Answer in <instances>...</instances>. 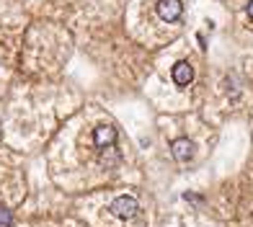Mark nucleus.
Returning <instances> with one entry per match:
<instances>
[{
    "label": "nucleus",
    "mask_w": 253,
    "mask_h": 227,
    "mask_svg": "<svg viewBox=\"0 0 253 227\" xmlns=\"http://www.w3.org/2000/svg\"><path fill=\"white\" fill-rule=\"evenodd\" d=\"M183 13V3L181 0H160L158 3V16L163 21H178Z\"/></svg>",
    "instance_id": "obj_1"
},
{
    "label": "nucleus",
    "mask_w": 253,
    "mask_h": 227,
    "mask_svg": "<svg viewBox=\"0 0 253 227\" xmlns=\"http://www.w3.org/2000/svg\"><path fill=\"white\" fill-rule=\"evenodd\" d=\"M191 77H194V70H191L189 62H178V65L173 67V83H176V85H189Z\"/></svg>",
    "instance_id": "obj_2"
},
{
    "label": "nucleus",
    "mask_w": 253,
    "mask_h": 227,
    "mask_svg": "<svg viewBox=\"0 0 253 227\" xmlns=\"http://www.w3.org/2000/svg\"><path fill=\"white\" fill-rule=\"evenodd\" d=\"M114 140H117V129L109 127V124L98 127V129H96V134H93V142H96L98 147H106V145H111Z\"/></svg>",
    "instance_id": "obj_3"
},
{
    "label": "nucleus",
    "mask_w": 253,
    "mask_h": 227,
    "mask_svg": "<svg viewBox=\"0 0 253 227\" xmlns=\"http://www.w3.org/2000/svg\"><path fill=\"white\" fill-rule=\"evenodd\" d=\"M173 155L178 157V160H189V157H191V142L178 140V142L173 145Z\"/></svg>",
    "instance_id": "obj_4"
},
{
    "label": "nucleus",
    "mask_w": 253,
    "mask_h": 227,
    "mask_svg": "<svg viewBox=\"0 0 253 227\" xmlns=\"http://www.w3.org/2000/svg\"><path fill=\"white\" fill-rule=\"evenodd\" d=\"M8 220H10V217H8V212H0V227H5Z\"/></svg>",
    "instance_id": "obj_5"
},
{
    "label": "nucleus",
    "mask_w": 253,
    "mask_h": 227,
    "mask_svg": "<svg viewBox=\"0 0 253 227\" xmlns=\"http://www.w3.org/2000/svg\"><path fill=\"white\" fill-rule=\"evenodd\" d=\"M248 13H251V18H253V0H251V5H248Z\"/></svg>",
    "instance_id": "obj_6"
}]
</instances>
